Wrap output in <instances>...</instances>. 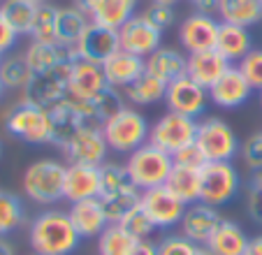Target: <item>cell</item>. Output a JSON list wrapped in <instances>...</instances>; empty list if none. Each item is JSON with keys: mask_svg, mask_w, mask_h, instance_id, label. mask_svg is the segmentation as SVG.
<instances>
[{"mask_svg": "<svg viewBox=\"0 0 262 255\" xmlns=\"http://www.w3.org/2000/svg\"><path fill=\"white\" fill-rule=\"evenodd\" d=\"M195 144L202 148L207 162H232V158L242 148L237 133L218 116L200 121Z\"/></svg>", "mask_w": 262, "mask_h": 255, "instance_id": "8", "label": "cell"}, {"mask_svg": "<svg viewBox=\"0 0 262 255\" xmlns=\"http://www.w3.org/2000/svg\"><path fill=\"white\" fill-rule=\"evenodd\" d=\"M244 255H262V237H253V239H248L246 253Z\"/></svg>", "mask_w": 262, "mask_h": 255, "instance_id": "51", "label": "cell"}, {"mask_svg": "<svg viewBox=\"0 0 262 255\" xmlns=\"http://www.w3.org/2000/svg\"><path fill=\"white\" fill-rule=\"evenodd\" d=\"M19 33L14 30V26L7 21V16L0 12V54H7V51L14 49Z\"/></svg>", "mask_w": 262, "mask_h": 255, "instance_id": "46", "label": "cell"}, {"mask_svg": "<svg viewBox=\"0 0 262 255\" xmlns=\"http://www.w3.org/2000/svg\"><path fill=\"white\" fill-rule=\"evenodd\" d=\"M146 16H148V21L154 26H158L160 30H165V28H169V26L174 24V7H169V5H151L148 7V12H146Z\"/></svg>", "mask_w": 262, "mask_h": 255, "instance_id": "45", "label": "cell"}, {"mask_svg": "<svg viewBox=\"0 0 262 255\" xmlns=\"http://www.w3.org/2000/svg\"><path fill=\"white\" fill-rule=\"evenodd\" d=\"M158 255H213L207 246L195 244L183 235H169L158 244Z\"/></svg>", "mask_w": 262, "mask_h": 255, "instance_id": "40", "label": "cell"}, {"mask_svg": "<svg viewBox=\"0 0 262 255\" xmlns=\"http://www.w3.org/2000/svg\"><path fill=\"white\" fill-rule=\"evenodd\" d=\"M165 93H167V83L160 81L158 77H154L146 70H144L142 77H137L125 89V98L137 107H148V104L160 102V100H165Z\"/></svg>", "mask_w": 262, "mask_h": 255, "instance_id": "32", "label": "cell"}, {"mask_svg": "<svg viewBox=\"0 0 262 255\" xmlns=\"http://www.w3.org/2000/svg\"><path fill=\"white\" fill-rule=\"evenodd\" d=\"M198 125H200L198 118L167 112V114H163L154 125H151L148 144H154V146H158L160 151L174 156V153H179L181 148L195 144V137H198Z\"/></svg>", "mask_w": 262, "mask_h": 255, "instance_id": "7", "label": "cell"}, {"mask_svg": "<svg viewBox=\"0 0 262 255\" xmlns=\"http://www.w3.org/2000/svg\"><path fill=\"white\" fill-rule=\"evenodd\" d=\"M0 63H3V54H0Z\"/></svg>", "mask_w": 262, "mask_h": 255, "instance_id": "58", "label": "cell"}, {"mask_svg": "<svg viewBox=\"0 0 262 255\" xmlns=\"http://www.w3.org/2000/svg\"><path fill=\"white\" fill-rule=\"evenodd\" d=\"M216 14L223 16V24L251 28L262 21V0H218Z\"/></svg>", "mask_w": 262, "mask_h": 255, "instance_id": "29", "label": "cell"}, {"mask_svg": "<svg viewBox=\"0 0 262 255\" xmlns=\"http://www.w3.org/2000/svg\"><path fill=\"white\" fill-rule=\"evenodd\" d=\"M253 95L251 83L246 81V77L242 74V70L230 65L225 70L221 79L209 89V100L221 109H237L244 102H248V98Z\"/></svg>", "mask_w": 262, "mask_h": 255, "instance_id": "17", "label": "cell"}, {"mask_svg": "<svg viewBox=\"0 0 262 255\" xmlns=\"http://www.w3.org/2000/svg\"><path fill=\"white\" fill-rule=\"evenodd\" d=\"M3 93H5V83H3V79H0V98H3Z\"/></svg>", "mask_w": 262, "mask_h": 255, "instance_id": "54", "label": "cell"}, {"mask_svg": "<svg viewBox=\"0 0 262 255\" xmlns=\"http://www.w3.org/2000/svg\"><path fill=\"white\" fill-rule=\"evenodd\" d=\"M26 60H28L33 72H47V70L60 65L63 60L74 58L77 51L65 49L60 45H42V42H30V47L26 49Z\"/></svg>", "mask_w": 262, "mask_h": 255, "instance_id": "31", "label": "cell"}, {"mask_svg": "<svg viewBox=\"0 0 262 255\" xmlns=\"http://www.w3.org/2000/svg\"><path fill=\"white\" fill-rule=\"evenodd\" d=\"M139 190H128V193H119V195H104L100 197L104 206V214H107L109 223H121L135 206H139Z\"/></svg>", "mask_w": 262, "mask_h": 255, "instance_id": "39", "label": "cell"}, {"mask_svg": "<svg viewBox=\"0 0 262 255\" xmlns=\"http://www.w3.org/2000/svg\"><path fill=\"white\" fill-rule=\"evenodd\" d=\"M248 216L262 225V193H248Z\"/></svg>", "mask_w": 262, "mask_h": 255, "instance_id": "47", "label": "cell"}, {"mask_svg": "<svg viewBox=\"0 0 262 255\" xmlns=\"http://www.w3.org/2000/svg\"><path fill=\"white\" fill-rule=\"evenodd\" d=\"M74 7L89 14V19L95 24L119 30L135 16L137 0H74Z\"/></svg>", "mask_w": 262, "mask_h": 255, "instance_id": "16", "label": "cell"}, {"mask_svg": "<svg viewBox=\"0 0 262 255\" xmlns=\"http://www.w3.org/2000/svg\"><path fill=\"white\" fill-rule=\"evenodd\" d=\"M251 49H253V39L248 28H242V26H234V24H221L218 39H216V51L228 63L242 60Z\"/></svg>", "mask_w": 262, "mask_h": 255, "instance_id": "24", "label": "cell"}, {"mask_svg": "<svg viewBox=\"0 0 262 255\" xmlns=\"http://www.w3.org/2000/svg\"><path fill=\"white\" fill-rule=\"evenodd\" d=\"M119 225L123 227V230L128 232L130 237H135L137 241H146L148 237L154 235V230H156V225L151 223V218L146 216V211L142 209V204L135 206L128 216H125L123 221L119 223Z\"/></svg>", "mask_w": 262, "mask_h": 255, "instance_id": "41", "label": "cell"}, {"mask_svg": "<svg viewBox=\"0 0 262 255\" xmlns=\"http://www.w3.org/2000/svg\"><path fill=\"white\" fill-rule=\"evenodd\" d=\"M248 193H262V167L251 169V177H248Z\"/></svg>", "mask_w": 262, "mask_h": 255, "instance_id": "49", "label": "cell"}, {"mask_svg": "<svg viewBox=\"0 0 262 255\" xmlns=\"http://www.w3.org/2000/svg\"><path fill=\"white\" fill-rule=\"evenodd\" d=\"M0 156H3V144H0Z\"/></svg>", "mask_w": 262, "mask_h": 255, "instance_id": "57", "label": "cell"}, {"mask_svg": "<svg viewBox=\"0 0 262 255\" xmlns=\"http://www.w3.org/2000/svg\"><path fill=\"white\" fill-rule=\"evenodd\" d=\"M65 169L58 160L42 158L28 165L24 172V193L35 204H54L63 197L65 190Z\"/></svg>", "mask_w": 262, "mask_h": 255, "instance_id": "2", "label": "cell"}, {"mask_svg": "<svg viewBox=\"0 0 262 255\" xmlns=\"http://www.w3.org/2000/svg\"><path fill=\"white\" fill-rule=\"evenodd\" d=\"M239 153H242V160L248 165V169L262 167V133L251 135V137L242 144Z\"/></svg>", "mask_w": 262, "mask_h": 255, "instance_id": "43", "label": "cell"}, {"mask_svg": "<svg viewBox=\"0 0 262 255\" xmlns=\"http://www.w3.org/2000/svg\"><path fill=\"white\" fill-rule=\"evenodd\" d=\"M248 246V237L237 223L223 221L211 235L207 248L213 255H244Z\"/></svg>", "mask_w": 262, "mask_h": 255, "instance_id": "30", "label": "cell"}, {"mask_svg": "<svg viewBox=\"0 0 262 255\" xmlns=\"http://www.w3.org/2000/svg\"><path fill=\"white\" fill-rule=\"evenodd\" d=\"M0 3H3V0H0Z\"/></svg>", "mask_w": 262, "mask_h": 255, "instance_id": "59", "label": "cell"}, {"mask_svg": "<svg viewBox=\"0 0 262 255\" xmlns=\"http://www.w3.org/2000/svg\"><path fill=\"white\" fill-rule=\"evenodd\" d=\"M202 188H200V202L209 206H223L239 195L242 179L232 162H207L202 167Z\"/></svg>", "mask_w": 262, "mask_h": 255, "instance_id": "9", "label": "cell"}, {"mask_svg": "<svg viewBox=\"0 0 262 255\" xmlns=\"http://www.w3.org/2000/svg\"><path fill=\"white\" fill-rule=\"evenodd\" d=\"M200 172H202V169L174 165L167 181H165V188H167L172 195H177L183 204H195V202H200V188H202V177H200Z\"/></svg>", "mask_w": 262, "mask_h": 255, "instance_id": "28", "label": "cell"}, {"mask_svg": "<svg viewBox=\"0 0 262 255\" xmlns=\"http://www.w3.org/2000/svg\"><path fill=\"white\" fill-rule=\"evenodd\" d=\"M5 128L12 137L28 144H51V118L49 109L33 102H19L5 116Z\"/></svg>", "mask_w": 262, "mask_h": 255, "instance_id": "6", "label": "cell"}, {"mask_svg": "<svg viewBox=\"0 0 262 255\" xmlns=\"http://www.w3.org/2000/svg\"><path fill=\"white\" fill-rule=\"evenodd\" d=\"M230 63L218 54L216 49L211 51H200V54H188V63H186V74L200 83L202 89H211L213 83L225 74Z\"/></svg>", "mask_w": 262, "mask_h": 255, "instance_id": "22", "label": "cell"}, {"mask_svg": "<svg viewBox=\"0 0 262 255\" xmlns=\"http://www.w3.org/2000/svg\"><path fill=\"white\" fill-rule=\"evenodd\" d=\"M30 3H35V5H45L47 0H30Z\"/></svg>", "mask_w": 262, "mask_h": 255, "instance_id": "55", "label": "cell"}, {"mask_svg": "<svg viewBox=\"0 0 262 255\" xmlns=\"http://www.w3.org/2000/svg\"><path fill=\"white\" fill-rule=\"evenodd\" d=\"M218 30H221V24L213 19V14L193 12L179 26V42H181V47L188 54L211 51V49H216Z\"/></svg>", "mask_w": 262, "mask_h": 255, "instance_id": "14", "label": "cell"}, {"mask_svg": "<svg viewBox=\"0 0 262 255\" xmlns=\"http://www.w3.org/2000/svg\"><path fill=\"white\" fill-rule=\"evenodd\" d=\"M190 3L202 14H216V10H218V0H190Z\"/></svg>", "mask_w": 262, "mask_h": 255, "instance_id": "50", "label": "cell"}, {"mask_svg": "<svg viewBox=\"0 0 262 255\" xmlns=\"http://www.w3.org/2000/svg\"><path fill=\"white\" fill-rule=\"evenodd\" d=\"M28 239L37 255H72L81 237L74 230L68 211L47 209L33 218Z\"/></svg>", "mask_w": 262, "mask_h": 255, "instance_id": "1", "label": "cell"}, {"mask_svg": "<svg viewBox=\"0 0 262 255\" xmlns=\"http://www.w3.org/2000/svg\"><path fill=\"white\" fill-rule=\"evenodd\" d=\"M35 255H37V253H35Z\"/></svg>", "mask_w": 262, "mask_h": 255, "instance_id": "60", "label": "cell"}, {"mask_svg": "<svg viewBox=\"0 0 262 255\" xmlns=\"http://www.w3.org/2000/svg\"><path fill=\"white\" fill-rule=\"evenodd\" d=\"M49 118H51V144L60 148L68 146L70 139L84 128V121L79 118V114L74 112L65 100L49 109Z\"/></svg>", "mask_w": 262, "mask_h": 255, "instance_id": "27", "label": "cell"}, {"mask_svg": "<svg viewBox=\"0 0 262 255\" xmlns=\"http://www.w3.org/2000/svg\"><path fill=\"white\" fill-rule=\"evenodd\" d=\"M26 211L21 200L14 193L0 190V237L12 235L14 230H19L24 225Z\"/></svg>", "mask_w": 262, "mask_h": 255, "instance_id": "37", "label": "cell"}, {"mask_svg": "<svg viewBox=\"0 0 262 255\" xmlns=\"http://www.w3.org/2000/svg\"><path fill=\"white\" fill-rule=\"evenodd\" d=\"M135 244H137V239L130 237L119 223H109L102 235L98 237L100 255H128Z\"/></svg>", "mask_w": 262, "mask_h": 255, "instance_id": "35", "label": "cell"}, {"mask_svg": "<svg viewBox=\"0 0 262 255\" xmlns=\"http://www.w3.org/2000/svg\"><path fill=\"white\" fill-rule=\"evenodd\" d=\"M102 193V174L100 167L91 165H70L65 169V190L63 197L68 202L95 200Z\"/></svg>", "mask_w": 262, "mask_h": 255, "instance_id": "19", "label": "cell"}, {"mask_svg": "<svg viewBox=\"0 0 262 255\" xmlns=\"http://www.w3.org/2000/svg\"><path fill=\"white\" fill-rule=\"evenodd\" d=\"M223 223L221 214L216 211V206H209L204 202H195L186 209L181 218V232L183 237H188L195 244L207 246L211 235L216 232V227Z\"/></svg>", "mask_w": 262, "mask_h": 255, "instance_id": "20", "label": "cell"}, {"mask_svg": "<svg viewBox=\"0 0 262 255\" xmlns=\"http://www.w3.org/2000/svg\"><path fill=\"white\" fill-rule=\"evenodd\" d=\"M128 255H158V244H151L148 239L146 241H137Z\"/></svg>", "mask_w": 262, "mask_h": 255, "instance_id": "48", "label": "cell"}, {"mask_svg": "<svg viewBox=\"0 0 262 255\" xmlns=\"http://www.w3.org/2000/svg\"><path fill=\"white\" fill-rule=\"evenodd\" d=\"M125 167H128L130 179L137 186V190H151V188L165 186L174 167V160L169 153L160 151L158 146L146 142L137 151L130 153Z\"/></svg>", "mask_w": 262, "mask_h": 255, "instance_id": "3", "label": "cell"}, {"mask_svg": "<svg viewBox=\"0 0 262 255\" xmlns=\"http://www.w3.org/2000/svg\"><path fill=\"white\" fill-rule=\"evenodd\" d=\"M100 174H102V193H100V197L137 190V186L133 183L125 165H119V162H104V165L100 167Z\"/></svg>", "mask_w": 262, "mask_h": 255, "instance_id": "36", "label": "cell"}, {"mask_svg": "<svg viewBox=\"0 0 262 255\" xmlns=\"http://www.w3.org/2000/svg\"><path fill=\"white\" fill-rule=\"evenodd\" d=\"M91 19L79 7H58V21H56V39L65 49H74L81 39L84 30L89 28Z\"/></svg>", "mask_w": 262, "mask_h": 255, "instance_id": "26", "label": "cell"}, {"mask_svg": "<svg viewBox=\"0 0 262 255\" xmlns=\"http://www.w3.org/2000/svg\"><path fill=\"white\" fill-rule=\"evenodd\" d=\"M56 21H58V7L49 5V3H45V5L37 7L33 28H30V37H33V42L58 45V39H56Z\"/></svg>", "mask_w": 262, "mask_h": 255, "instance_id": "38", "label": "cell"}, {"mask_svg": "<svg viewBox=\"0 0 262 255\" xmlns=\"http://www.w3.org/2000/svg\"><path fill=\"white\" fill-rule=\"evenodd\" d=\"M37 7L40 5H35L30 0H3L0 3V12L7 16V21L14 26V30L19 35H30Z\"/></svg>", "mask_w": 262, "mask_h": 255, "instance_id": "33", "label": "cell"}, {"mask_svg": "<svg viewBox=\"0 0 262 255\" xmlns=\"http://www.w3.org/2000/svg\"><path fill=\"white\" fill-rule=\"evenodd\" d=\"M174 165H181V167H193V169H202L204 165H207V158H204L202 148L198 146V144H190V146L181 148L179 153H174L172 156Z\"/></svg>", "mask_w": 262, "mask_h": 255, "instance_id": "44", "label": "cell"}, {"mask_svg": "<svg viewBox=\"0 0 262 255\" xmlns=\"http://www.w3.org/2000/svg\"><path fill=\"white\" fill-rule=\"evenodd\" d=\"M156 5H169V7H174L179 3V0H154Z\"/></svg>", "mask_w": 262, "mask_h": 255, "instance_id": "53", "label": "cell"}, {"mask_svg": "<svg viewBox=\"0 0 262 255\" xmlns=\"http://www.w3.org/2000/svg\"><path fill=\"white\" fill-rule=\"evenodd\" d=\"M260 107H262V91H260Z\"/></svg>", "mask_w": 262, "mask_h": 255, "instance_id": "56", "label": "cell"}, {"mask_svg": "<svg viewBox=\"0 0 262 255\" xmlns=\"http://www.w3.org/2000/svg\"><path fill=\"white\" fill-rule=\"evenodd\" d=\"M74 63H77V56L63 60L60 65L47 70V72H35L30 83L24 91V100L45 109L60 104L68 98V81H70V72H72Z\"/></svg>", "mask_w": 262, "mask_h": 255, "instance_id": "5", "label": "cell"}, {"mask_svg": "<svg viewBox=\"0 0 262 255\" xmlns=\"http://www.w3.org/2000/svg\"><path fill=\"white\" fill-rule=\"evenodd\" d=\"M0 255H14V246L5 237H0Z\"/></svg>", "mask_w": 262, "mask_h": 255, "instance_id": "52", "label": "cell"}, {"mask_svg": "<svg viewBox=\"0 0 262 255\" xmlns=\"http://www.w3.org/2000/svg\"><path fill=\"white\" fill-rule=\"evenodd\" d=\"M165 104H167V112L198 118V116H202L209 104V91L202 89L200 83H195L186 74V77H179L177 81L167 83Z\"/></svg>", "mask_w": 262, "mask_h": 255, "instance_id": "13", "label": "cell"}, {"mask_svg": "<svg viewBox=\"0 0 262 255\" xmlns=\"http://www.w3.org/2000/svg\"><path fill=\"white\" fill-rule=\"evenodd\" d=\"M104 89H109V83H107V77H104L102 65L77 58V63L72 65V72H70L68 98L91 100L102 93Z\"/></svg>", "mask_w": 262, "mask_h": 255, "instance_id": "18", "label": "cell"}, {"mask_svg": "<svg viewBox=\"0 0 262 255\" xmlns=\"http://www.w3.org/2000/svg\"><path fill=\"white\" fill-rule=\"evenodd\" d=\"M186 63H188V56L179 54L177 49L160 47L156 54L146 58V72H151L165 83H172L179 77H186Z\"/></svg>", "mask_w": 262, "mask_h": 255, "instance_id": "25", "label": "cell"}, {"mask_svg": "<svg viewBox=\"0 0 262 255\" xmlns=\"http://www.w3.org/2000/svg\"><path fill=\"white\" fill-rule=\"evenodd\" d=\"M104 139H107L109 148L116 153H133L137 151L139 146L148 142V121L137 112V109L123 107L119 114L109 118L107 123L102 125Z\"/></svg>", "mask_w": 262, "mask_h": 255, "instance_id": "4", "label": "cell"}, {"mask_svg": "<svg viewBox=\"0 0 262 255\" xmlns=\"http://www.w3.org/2000/svg\"><path fill=\"white\" fill-rule=\"evenodd\" d=\"M253 91H262V49H251L237 65Z\"/></svg>", "mask_w": 262, "mask_h": 255, "instance_id": "42", "label": "cell"}, {"mask_svg": "<svg viewBox=\"0 0 262 255\" xmlns=\"http://www.w3.org/2000/svg\"><path fill=\"white\" fill-rule=\"evenodd\" d=\"M102 70H104V77H107V83L112 89H128L135 79L144 74L146 60L119 49L112 58L104 60Z\"/></svg>", "mask_w": 262, "mask_h": 255, "instance_id": "23", "label": "cell"}, {"mask_svg": "<svg viewBox=\"0 0 262 255\" xmlns=\"http://www.w3.org/2000/svg\"><path fill=\"white\" fill-rule=\"evenodd\" d=\"M33 70H30L26 56H10V58H3L0 63V79L5 83V89L12 91H26V86L33 79Z\"/></svg>", "mask_w": 262, "mask_h": 255, "instance_id": "34", "label": "cell"}, {"mask_svg": "<svg viewBox=\"0 0 262 255\" xmlns=\"http://www.w3.org/2000/svg\"><path fill=\"white\" fill-rule=\"evenodd\" d=\"M70 221H72L74 230L81 239H93V237H100L104 232V227L109 225V218L104 214L102 200L95 197V200H81L74 202L70 206Z\"/></svg>", "mask_w": 262, "mask_h": 255, "instance_id": "21", "label": "cell"}, {"mask_svg": "<svg viewBox=\"0 0 262 255\" xmlns=\"http://www.w3.org/2000/svg\"><path fill=\"white\" fill-rule=\"evenodd\" d=\"M139 204L146 211V216L151 218V223L156 225V230H169L174 225H181V218L186 214V209H188V204H183L165 186L142 190Z\"/></svg>", "mask_w": 262, "mask_h": 255, "instance_id": "11", "label": "cell"}, {"mask_svg": "<svg viewBox=\"0 0 262 255\" xmlns=\"http://www.w3.org/2000/svg\"><path fill=\"white\" fill-rule=\"evenodd\" d=\"M163 30L148 21L146 14L133 16L119 28V47L121 51H128L139 58H148L151 54L160 49Z\"/></svg>", "mask_w": 262, "mask_h": 255, "instance_id": "10", "label": "cell"}, {"mask_svg": "<svg viewBox=\"0 0 262 255\" xmlns=\"http://www.w3.org/2000/svg\"><path fill=\"white\" fill-rule=\"evenodd\" d=\"M68 156L70 165H91V167H102L107 160L109 144L104 139L102 128L84 125L79 133L74 135L63 148Z\"/></svg>", "mask_w": 262, "mask_h": 255, "instance_id": "12", "label": "cell"}, {"mask_svg": "<svg viewBox=\"0 0 262 255\" xmlns=\"http://www.w3.org/2000/svg\"><path fill=\"white\" fill-rule=\"evenodd\" d=\"M119 49H121L119 30L100 26V24H95V21H91L89 28L81 35V39L77 42V47H74L77 58L89 60V63H98V65H102L107 58H112Z\"/></svg>", "mask_w": 262, "mask_h": 255, "instance_id": "15", "label": "cell"}]
</instances>
